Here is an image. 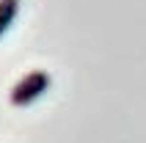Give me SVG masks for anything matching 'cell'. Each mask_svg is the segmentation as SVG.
I'll use <instances>...</instances> for the list:
<instances>
[{"instance_id":"cell-2","label":"cell","mask_w":146,"mask_h":143,"mask_svg":"<svg viewBox=\"0 0 146 143\" xmlns=\"http://www.w3.org/2000/svg\"><path fill=\"white\" fill-rule=\"evenodd\" d=\"M19 6H22L19 0H0V39L8 33V28L19 17Z\"/></svg>"},{"instance_id":"cell-1","label":"cell","mask_w":146,"mask_h":143,"mask_svg":"<svg viewBox=\"0 0 146 143\" xmlns=\"http://www.w3.org/2000/svg\"><path fill=\"white\" fill-rule=\"evenodd\" d=\"M50 85H52L50 72H44V69H33V72L22 74V77L14 83L11 94H8V102L14 105V107H28V105H33L36 99H41V96L47 94V88H50Z\"/></svg>"}]
</instances>
